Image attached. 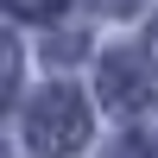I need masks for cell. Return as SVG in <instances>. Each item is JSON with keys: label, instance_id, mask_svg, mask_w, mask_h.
Wrapping results in <instances>:
<instances>
[{"label": "cell", "instance_id": "cell-1", "mask_svg": "<svg viewBox=\"0 0 158 158\" xmlns=\"http://www.w3.org/2000/svg\"><path fill=\"white\" fill-rule=\"evenodd\" d=\"M25 139H32L38 158H70L89 146V101L76 95L70 82L38 89V101L25 108Z\"/></svg>", "mask_w": 158, "mask_h": 158}, {"label": "cell", "instance_id": "cell-2", "mask_svg": "<svg viewBox=\"0 0 158 158\" xmlns=\"http://www.w3.org/2000/svg\"><path fill=\"white\" fill-rule=\"evenodd\" d=\"M152 63L139 57V51H114V57H101V101H108L114 114H139L152 101Z\"/></svg>", "mask_w": 158, "mask_h": 158}, {"label": "cell", "instance_id": "cell-3", "mask_svg": "<svg viewBox=\"0 0 158 158\" xmlns=\"http://www.w3.org/2000/svg\"><path fill=\"white\" fill-rule=\"evenodd\" d=\"M13 89H19V44L13 32H0V108L13 101Z\"/></svg>", "mask_w": 158, "mask_h": 158}, {"label": "cell", "instance_id": "cell-4", "mask_svg": "<svg viewBox=\"0 0 158 158\" xmlns=\"http://www.w3.org/2000/svg\"><path fill=\"white\" fill-rule=\"evenodd\" d=\"M6 13H19V19H57L63 0H6Z\"/></svg>", "mask_w": 158, "mask_h": 158}, {"label": "cell", "instance_id": "cell-5", "mask_svg": "<svg viewBox=\"0 0 158 158\" xmlns=\"http://www.w3.org/2000/svg\"><path fill=\"white\" fill-rule=\"evenodd\" d=\"M108 158H158V152H152V139L127 133V139H114V152H108Z\"/></svg>", "mask_w": 158, "mask_h": 158}, {"label": "cell", "instance_id": "cell-6", "mask_svg": "<svg viewBox=\"0 0 158 158\" xmlns=\"http://www.w3.org/2000/svg\"><path fill=\"white\" fill-rule=\"evenodd\" d=\"M152 38H158V19H152Z\"/></svg>", "mask_w": 158, "mask_h": 158}]
</instances>
